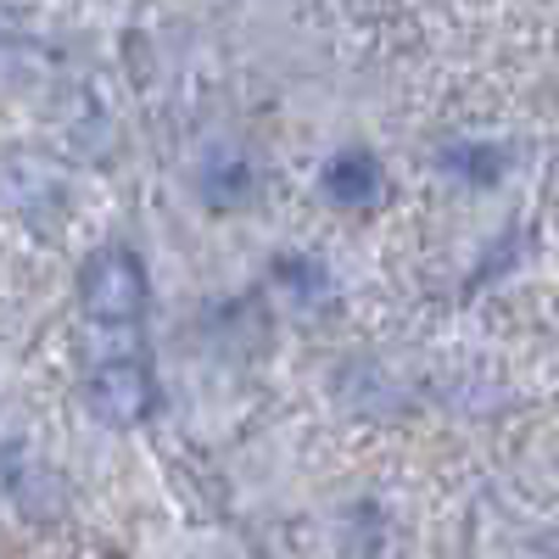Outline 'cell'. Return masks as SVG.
Wrapping results in <instances>:
<instances>
[{
    "mask_svg": "<svg viewBox=\"0 0 559 559\" xmlns=\"http://www.w3.org/2000/svg\"><path fill=\"white\" fill-rule=\"evenodd\" d=\"M146 302V280H140V263L129 252H96L84 269V308L102 324H129Z\"/></svg>",
    "mask_w": 559,
    "mask_h": 559,
    "instance_id": "obj_1",
    "label": "cell"
},
{
    "mask_svg": "<svg viewBox=\"0 0 559 559\" xmlns=\"http://www.w3.org/2000/svg\"><path fill=\"white\" fill-rule=\"evenodd\" d=\"M90 408H96V419H112V426H134V419H146V408H152V381L140 376L134 364L96 369V381H90Z\"/></svg>",
    "mask_w": 559,
    "mask_h": 559,
    "instance_id": "obj_2",
    "label": "cell"
},
{
    "mask_svg": "<svg viewBox=\"0 0 559 559\" xmlns=\"http://www.w3.org/2000/svg\"><path fill=\"white\" fill-rule=\"evenodd\" d=\"M324 197H336V202H347V207L376 202V197H381V168H376V157H364V152L331 157V168H324Z\"/></svg>",
    "mask_w": 559,
    "mask_h": 559,
    "instance_id": "obj_3",
    "label": "cell"
},
{
    "mask_svg": "<svg viewBox=\"0 0 559 559\" xmlns=\"http://www.w3.org/2000/svg\"><path fill=\"white\" fill-rule=\"evenodd\" d=\"M202 191H207V202H218V207L247 202V191H252V168L241 163V152L213 146V152L202 157Z\"/></svg>",
    "mask_w": 559,
    "mask_h": 559,
    "instance_id": "obj_4",
    "label": "cell"
},
{
    "mask_svg": "<svg viewBox=\"0 0 559 559\" xmlns=\"http://www.w3.org/2000/svg\"><path fill=\"white\" fill-rule=\"evenodd\" d=\"M90 358H96L102 369H118V364H129L134 358V331H129V324H102V331H90Z\"/></svg>",
    "mask_w": 559,
    "mask_h": 559,
    "instance_id": "obj_5",
    "label": "cell"
},
{
    "mask_svg": "<svg viewBox=\"0 0 559 559\" xmlns=\"http://www.w3.org/2000/svg\"><path fill=\"white\" fill-rule=\"evenodd\" d=\"M448 163H453L464 179H476V185H492V179L503 174V157H498V152H487V146H459Z\"/></svg>",
    "mask_w": 559,
    "mask_h": 559,
    "instance_id": "obj_6",
    "label": "cell"
}]
</instances>
